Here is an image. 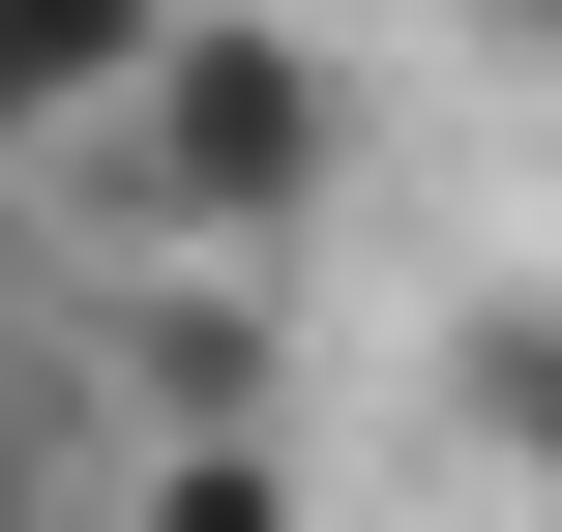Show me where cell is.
<instances>
[{"label": "cell", "instance_id": "1", "mask_svg": "<svg viewBox=\"0 0 562 532\" xmlns=\"http://www.w3.org/2000/svg\"><path fill=\"white\" fill-rule=\"evenodd\" d=\"M326 178H356V59H326L296 0H178V30L119 59V118H89V207H119L148 296H237Z\"/></svg>", "mask_w": 562, "mask_h": 532}, {"label": "cell", "instance_id": "2", "mask_svg": "<svg viewBox=\"0 0 562 532\" xmlns=\"http://www.w3.org/2000/svg\"><path fill=\"white\" fill-rule=\"evenodd\" d=\"M445 444H474L504 503H562V267H504V296H445Z\"/></svg>", "mask_w": 562, "mask_h": 532}, {"label": "cell", "instance_id": "3", "mask_svg": "<svg viewBox=\"0 0 562 532\" xmlns=\"http://www.w3.org/2000/svg\"><path fill=\"white\" fill-rule=\"evenodd\" d=\"M178 0H0V178H59L89 118H119V59H148Z\"/></svg>", "mask_w": 562, "mask_h": 532}, {"label": "cell", "instance_id": "4", "mask_svg": "<svg viewBox=\"0 0 562 532\" xmlns=\"http://www.w3.org/2000/svg\"><path fill=\"white\" fill-rule=\"evenodd\" d=\"M119 532H296V444L207 415V444H119Z\"/></svg>", "mask_w": 562, "mask_h": 532}, {"label": "cell", "instance_id": "5", "mask_svg": "<svg viewBox=\"0 0 562 532\" xmlns=\"http://www.w3.org/2000/svg\"><path fill=\"white\" fill-rule=\"evenodd\" d=\"M445 30H474V59H562V0H445Z\"/></svg>", "mask_w": 562, "mask_h": 532}]
</instances>
